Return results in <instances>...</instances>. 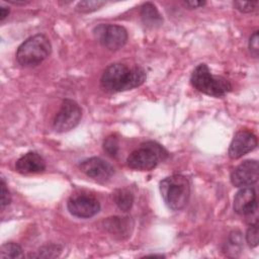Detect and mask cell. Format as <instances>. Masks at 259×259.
I'll return each instance as SVG.
<instances>
[{
    "mask_svg": "<svg viewBox=\"0 0 259 259\" xmlns=\"http://www.w3.org/2000/svg\"><path fill=\"white\" fill-rule=\"evenodd\" d=\"M259 167L256 160H246L231 173V182L236 187H248L257 182Z\"/></svg>",
    "mask_w": 259,
    "mask_h": 259,
    "instance_id": "obj_10",
    "label": "cell"
},
{
    "mask_svg": "<svg viewBox=\"0 0 259 259\" xmlns=\"http://www.w3.org/2000/svg\"><path fill=\"white\" fill-rule=\"evenodd\" d=\"M258 234H259L258 224L257 223L251 224L246 233V240L250 247H256L258 245V238H259Z\"/></svg>",
    "mask_w": 259,
    "mask_h": 259,
    "instance_id": "obj_20",
    "label": "cell"
},
{
    "mask_svg": "<svg viewBox=\"0 0 259 259\" xmlns=\"http://www.w3.org/2000/svg\"><path fill=\"white\" fill-rule=\"evenodd\" d=\"M103 227L112 236L124 239L131 236L134 222L130 217H111L103 222Z\"/></svg>",
    "mask_w": 259,
    "mask_h": 259,
    "instance_id": "obj_13",
    "label": "cell"
},
{
    "mask_svg": "<svg viewBox=\"0 0 259 259\" xmlns=\"http://www.w3.org/2000/svg\"><path fill=\"white\" fill-rule=\"evenodd\" d=\"M104 4H105V2H103V1H92V0L81 1L77 4L76 10L81 13H90V12H93V11L99 9Z\"/></svg>",
    "mask_w": 259,
    "mask_h": 259,
    "instance_id": "obj_18",
    "label": "cell"
},
{
    "mask_svg": "<svg viewBox=\"0 0 259 259\" xmlns=\"http://www.w3.org/2000/svg\"><path fill=\"white\" fill-rule=\"evenodd\" d=\"M141 18L148 27H158L163 23V18L153 3L147 2L142 6Z\"/></svg>",
    "mask_w": 259,
    "mask_h": 259,
    "instance_id": "obj_15",
    "label": "cell"
},
{
    "mask_svg": "<svg viewBox=\"0 0 259 259\" xmlns=\"http://www.w3.org/2000/svg\"><path fill=\"white\" fill-rule=\"evenodd\" d=\"M8 2L14 4V5H24L26 3H28V1H13V0H9Z\"/></svg>",
    "mask_w": 259,
    "mask_h": 259,
    "instance_id": "obj_27",
    "label": "cell"
},
{
    "mask_svg": "<svg viewBox=\"0 0 259 259\" xmlns=\"http://www.w3.org/2000/svg\"><path fill=\"white\" fill-rule=\"evenodd\" d=\"M1 208L3 209L6 205H8L11 201V196L10 193L6 187V183L3 178H1Z\"/></svg>",
    "mask_w": 259,
    "mask_h": 259,
    "instance_id": "obj_23",
    "label": "cell"
},
{
    "mask_svg": "<svg viewBox=\"0 0 259 259\" xmlns=\"http://www.w3.org/2000/svg\"><path fill=\"white\" fill-rule=\"evenodd\" d=\"M184 6H187L190 9H195L198 7H202L206 4L205 1H198V0H188V1H183L182 2Z\"/></svg>",
    "mask_w": 259,
    "mask_h": 259,
    "instance_id": "obj_25",
    "label": "cell"
},
{
    "mask_svg": "<svg viewBox=\"0 0 259 259\" xmlns=\"http://www.w3.org/2000/svg\"><path fill=\"white\" fill-rule=\"evenodd\" d=\"M71 214L81 219L94 217L100 210V203L94 196L85 193L72 195L67 203Z\"/></svg>",
    "mask_w": 259,
    "mask_h": 259,
    "instance_id": "obj_8",
    "label": "cell"
},
{
    "mask_svg": "<svg viewBox=\"0 0 259 259\" xmlns=\"http://www.w3.org/2000/svg\"><path fill=\"white\" fill-rule=\"evenodd\" d=\"M82 117V109L72 99L63 100L61 107L53 120V126L58 133H65L78 125Z\"/></svg>",
    "mask_w": 259,
    "mask_h": 259,
    "instance_id": "obj_7",
    "label": "cell"
},
{
    "mask_svg": "<svg viewBox=\"0 0 259 259\" xmlns=\"http://www.w3.org/2000/svg\"><path fill=\"white\" fill-rule=\"evenodd\" d=\"M257 147L256 136L248 131L241 130L237 132L231 142L229 148V157L231 159H239L246 155L247 153L253 151Z\"/></svg>",
    "mask_w": 259,
    "mask_h": 259,
    "instance_id": "obj_11",
    "label": "cell"
},
{
    "mask_svg": "<svg viewBox=\"0 0 259 259\" xmlns=\"http://www.w3.org/2000/svg\"><path fill=\"white\" fill-rule=\"evenodd\" d=\"M61 252V248L58 245H49L45 246L39 249L37 257H45V258H52L59 256V253Z\"/></svg>",
    "mask_w": 259,
    "mask_h": 259,
    "instance_id": "obj_21",
    "label": "cell"
},
{
    "mask_svg": "<svg viewBox=\"0 0 259 259\" xmlns=\"http://www.w3.org/2000/svg\"><path fill=\"white\" fill-rule=\"evenodd\" d=\"M9 14V9L4 7V6H0V20H4L6 18V16H8Z\"/></svg>",
    "mask_w": 259,
    "mask_h": 259,
    "instance_id": "obj_26",
    "label": "cell"
},
{
    "mask_svg": "<svg viewBox=\"0 0 259 259\" xmlns=\"http://www.w3.org/2000/svg\"><path fill=\"white\" fill-rule=\"evenodd\" d=\"M52 52L49 37L37 33L24 40L17 49L16 60L23 67H34L44 62Z\"/></svg>",
    "mask_w": 259,
    "mask_h": 259,
    "instance_id": "obj_3",
    "label": "cell"
},
{
    "mask_svg": "<svg viewBox=\"0 0 259 259\" xmlns=\"http://www.w3.org/2000/svg\"><path fill=\"white\" fill-rule=\"evenodd\" d=\"M113 200L119 209L122 211H128L134 203V195L130 190L120 188L114 191Z\"/></svg>",
    "mask_w": 259,
    "mask_h": 259,
    "instance_id": "obj_16",
    "label": "cell"
},
{
    "mask_svg": "<svg viewBox=\"0 0 259 259\" xmlns=\"http://www.w3.org/2000/svg\"><path fill=\"white\" fill-rule=\"evenodd\" d=\"M234 7H236V9H238L241 12L244 13H248V12H252L256 6L258 5V1H234L233 2Z\"/></svg>",
    "mask_w": 259,
    "mask_h": 259,
    "instance_id": "obj_22",
    "label": "cell"
},
{
    "mask_svg": "<svg viewBox=\"0 0 259 259\" xmlns=\"http://www.w3.org/2000/svg\"><path fill=\"white\" fill-rule=\"evenodd\" d=\"M190 82L196 90L213 97H223L232 90L230 81L221 76H213L205 64L195 67Z\"/></svg>",
    "mask_w": 259,
    "mask_h": 259,
    "instance_id": "obj_4",
    "label": "cell"
},
{
    "mask_svg": "<svg viewBox=\"0 0 259 259\" xmlns=\"http://www.w3.org/2000/svg\"><path fill=\"white\" fill-rule=\"evenodd\" d=\"M168 157V152L158 143L149 141L140 145L126 159L127 166L135 170L150 171Z\"/></svg>",
    "mask_w": 259,
    "mask_h": 259,
    "instance_id": "obj_5",
    "label": "cell"
},
{
    "mask_svg": "<svg viewBox=\"0 0 259 259\" xmlns=\"http://www.w3.org/2000/svg\"><path fill=\"white\" fill-rule=\"evenodd\" d=\"M146 79L147 75L142 67L128 68L124 64L114 63L103 71L100 84L107 92H121L141 86Z\"/></svg>",
    "mask_w": 259,
    "mask_h": 259,
    "instance_id": "obj_1",
    "label": "cell"
},
{
    "mask_svg": "<svg viewBox=\"0 0 259 259\" xmlns=\"http://www.w3.org/2000/svg\"><path fill=\"white\" fill-rule=\"evenodd\" d=\"M93 34L95 38L109 51L121 49L127 40V31L121 25L99 24L94 27Z\"/></svg>",
    "mask_w": 259,
    "mask_h": 259,
    "instance_id": "obj_6",
    "label": "cell"
},
{
    "mask_svg": "<svg viewBox=\"0 0 259 259\" xmlns=\"http://www.w3.org/2000/svg\"><path fill=\"white\" fill-rule=\"evenodd\" d=\"M249 50L251 54H253L255 57L258 56L259 53V35H258V30L254 31L253 34L250 36L249 39Z\"/></svg>",
    "mask_w": 259,
    "mask_h": 259,
    "instance_id": "obj_24",
    "label": "cell"
},
{
    "mask_svg": "<svg viewBox=\"0 0 259 259\" xmlns=\"http://www.w3.org/2000/svg\"><path fill=\"white\" fill-rule=\"evenodd\" d=\"M15 169L21 174L39 173L46 169V162L37 153L28 152L16 161Z\"/></svg>",
    "mask_w": 259,
    "mask_h": 259,
    "instance_id": "obj_14",
    "label": "cell"
},
{
    "mask_svg": "<svg viewBox=\"0 0 259 259\" xmlns=\"http://www.w3.org/2000/svg\"><path fill=\"white\" fill-rule=\"evenodd\" d=\"M24 254L22 252L21 247L13 242H8L2 245L0 250V258H23Z\"/></svg>",
    "mask_w": 259,
    "mask_h": 259,
    "instance_id": "obj_17",
    "label": "cell"
},
{
    "mask_svg": "<svg viewBox=\"0 0 259 259\" xmlns=\"http://www.w3.org/2000/svg\"><path fill=\"white\" fill-rule=\"evenodd\" d=\"M234 210L245 217L257 214V195L254 188L242 187L234 198Z\"/></svg>",
    "mask_w": 259,
    "mask_h": 259,
    "instance_id": "obj_12",
    "label": "cell"
},
{
    "mask_svg": "<svg viewBox=\"0 0 259 259\" xmlns=\"http://www.w3.org/2000/svg\"><path fill=\"white\" fill-rule=\"evenodd\" d=\"M79 167L88 177L100 183L108 181L114 173L113 167L108 162L98 157H92L82 161Z\"/></svg>",
    "mask_w": 259,
    "mask_h": 259,
    "instance_id": "obj_9",
    "label": "cell"
},
{
    "mask_svg": "<svg viewBox=\"0 0 259 259\" xmlns=\"http://www.w3.org/2000/svg\"><path fill=\"white\" fill-rule=\"evenodd\" d=\"M104 151L111 157H115L118 153V141L114 136L107 137L103 142Z\"/></svg>",
    "mask_w": 259,
    "mask_h": 259,
    "instance_id": "obj_19",
    "label": "cell"
},
{
    "mask_svg": "<svg viewBox=\"0 0 259 259\" xmlns=\"http://www.w3.org/2000/svg\"><path fill=\"white\" fill-rule=\"evenodd\" d=\"M160 192L166 205L172 210L184 208L190 196V183L187 177L174 174L160 182Z\"/></svg>",
    "mask_w": 259,
    "mask_h": 259,
    "instance_id": "obj_2",
    "label": "cell"
}]
</instances>
